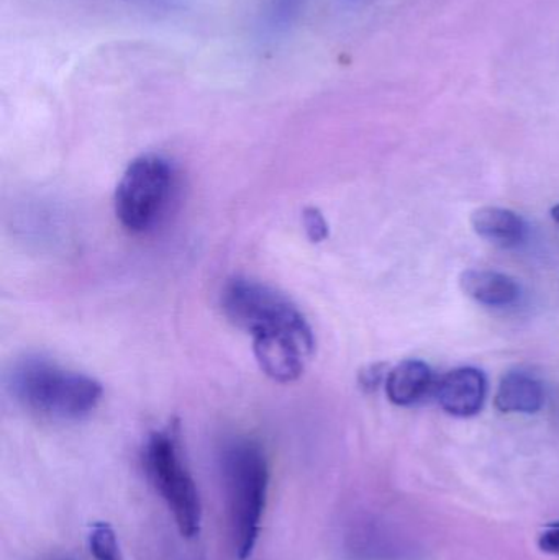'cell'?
Segmentation results:
<instances>
[{
	"mask_svg": "<svg viewBox=\"0 0 559 560\" xmlns=\"http://www.w3.org/2000/svg\"><path fill=\"white\" fill-rule=\"evenodd\" d=\"M302 220H304L305 233L312 243H322L328 238V223L321 210L307 207Z\"/></svg>",
	"mask_w": 559,
	"mask_h": 560,
	"instance_id": "13",
	"label": "cell"
},
{
	"mask_svg": "<svg viewBox=\"0 0 559 560\" xmlns=\"http://www.w3.org/2000/svg\"><path fill=\"white\" fill-rule=\"evenodd\" d=\"M143 466L153 489L173 515L184 538H196L202 525V503L193 472L184 459L179 438L173 430H161L148 438Z\"/></svg>",
	"mask_w": 559,
	"mask_h": 560,
	"instance_id": "4",
	"label": "cell"
},
{
	"mask_svg": "<svg viewBox=\"0 0 559 560\" xmlns=\"http://www.w3.org/2000/svg\"><path fill=\"white\" fill-rule=\"evenodd\" d=\"M10 388L26 408L58 420H78L95 410L102 385L49 359L25 358L13 368Z\"/></svg>",
	"mask_w": 559,
	"mask_h": 560,
	"instance_id": "2",
	"label": "cell"
},
{
	"mask_svg": "<svg viewBox=\"0 0 559 560\" xmlns=\"http://www.w3.org/2000/svg\"><path fill=\"white\" fill-rule=\"evenodd\" d=\"M173 190V167L158 154H143L128 164L115 190V215L124 229L144 233L166 209Z\"/></svg>",
	"mask_w": 559,
	"mask_h": 560,
	"instance_id": "5",
	"label": "cell"
},
{
	"mask_svg": "<svg viewBox=\"0 0 559 560\" xmlns=\"http://www.w3.org/2000/svg\"><path fill=\"white\" fill-rule=\"evenodd\" d=\"M436 400L449 415L469 418L485 407L488 381L476 368H459L440 378L435 387Z\"/></svg>",
	"mask_w": 559,
	"mask_h": 560,
	"instance_id": "6",
	"label": "cell"
},
{
	"mask_svg": "<svg viewBox=\"0 0 559 560\" xmlns=\"http://www.w3.org/2000/svg\"><path fill=\"white\" fill-rule=\"evenodd\" d=\"M222 310L226 318L253 339L289 338L315 342L304 313L284 293L258 280L233 279L223 287Z\"/></svg>",
	"mask_w": 559,
	"mask_h": 560,
	"instance_id": "3",
	"label": "cell"
},
{
	"mask_svg": "<svg viewBox=\"0 0 559 560\" xmlns=\"http://www.w3.org/2000/svg\"><path fill=\"white\" fill-rule=\"evenodd\" d=\"M476 235L499 248H517L527 240L528 226L517 213L501 207H481L471 215Z\"/></svg>",
	"mask_w": 559,
	"mask_h": 560,
	"instance_id": "8",
	"label": "cell"
},
{
	"mask_svg": "<svg viewBox=\"0 0 559 560\" xmlns=\"http://www.w3.org/2000/svg\"><path fill=\"white\" fill-rule=\"evenodd\" d=\"M436 387L432 369L419 359H406L386 377L387 398L397 407H412Z\"/></svg>",
	"mask_w": 559,
	"mask_h": 560,
	"instance_id": "7",
	"label": "cell"
},
{
	"mask_svg": "<svg viewBox=\"0 0 559 560\" xmlns=\"http://www.w3.org/2000/svg\"><path fill=\"white\" fill-rule=\"evenodd\" d=\"M304 0H268L266 3L265 19L266 26L271 32H282L298 20Z\"/></svg>",
	"mask_w": 559,
	"mask_h": 560,
	"instance_id": "12",
	"label": "cell"
},
{
	"mask_svg": "<svg viewBox=\"0 0 559 560\" xmlns=\"http://www.w3.org/2000/svg\"><path fill=\"white\" fill-rule=\"evenodd\" d=\"M538 548L547 555L559 556V522L545 526L538 536Z\"/></svg>",
	"mask_w": 559,
	"mask_h": 560,
	"instance_id": "14",
	"label": "cell"
},
{
	"mask_svg": "<svg viewBox=\"0 0 559 560\" xmlns=\"http://www.w3.org/2000/svg\"><path fill=\"white\" fill-rule=\"evenodd\" d=\"M463 292L486 306H511L521 299V285L511 276L488 269H468L459 276Z\"/></svg>",
	"mask_w": 559,
	"mask_h": 560,
	"instance_id": "9",
	"label": "cell"
},
{
	"mask_svg": "<svg viewBox=\"0 0 559 560\" xmlns=\"http://www.w3.org/2000/svg\"><path fill=\"white\" fill-rule=\"evenodd\" d=\"M551 219H554L555 223L559 225V203L551 209Z\"/></svg>",
	"mask_w": 559,
	"mask_h": 560,
	"instance_id": "16",
	"label": "cell"
},
{
	"mask_svg": "<svg viewBox=\"0 0 559 560\" xmlns=\"http://www.w3.org/2000/svg\"><path fill=\"white\" fill-rule=\"evenodd\" d=\"M89 549L95 560H124L117 535L108 523H94L88 536Z\"/></svg>",
	"mask_w": 559,
	"mask_h": 560,
	"instance_id": "11",
	"label": "cell"
},
{
	"mask_svg": "<svg viewBox=\"0 0 559 560\" xmlns=\"http://www.w3.org/2000/svg\"><path fill=\"white\" fill-rule=\"evenodd\" d=\"M384 371H386V365L384 364L368 365L364 371L360 372L361 388H364L366 392L376 390L381 382H383Z\"/></svg>",
	"mask_w": 559,
	"mask_h": 560,
	"instance_id": "15",
	"label": "cell"
},
{
	"mask_svg": "<svg viewBox=\"0 0 559 560\" xmlns=\"http://www.w3.org/2000/svg\"><path fill=\"white\" fill-rule=\"evenodd\" d=\"M494 404L502 413H537L545 405L544 385L525 372H509L499 384Z\"/></svg>",
	"mask_w": 559,
	"mask_h": 560,
	"instance_id": "10",
	"label": "cell"
},
{
	"mask_svg": "<svg viewBox=\"0 0 559 560\" xmlns=\"http://www.w3.org/2000/svg\"><path fill=\"white\" fill-rule=\"evenodd\" d=\"M232 548L245 560L255 551L269 492V466L255 441L235 438L220 453Z\"/></svg>",
	"mask_w": 559,
	"mask_h": 560,
	"instance_id": "1",
	"label": "cell"
}]
</instances>
